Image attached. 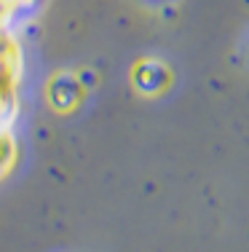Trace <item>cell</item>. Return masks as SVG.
Returning a JSON list of instances; mask_svg holds the SVG:
<instances>
[{
  "label": "cell",
  "instance_id": "cell-1",
  "mask_svg": "<svg viewBox=\"0 0 249 252\" xmlns=\"http://www.w3.org/2000/svg\"><path fill=\"white\" fill-rule=\"evenodd\" d=\"M43 99L56 116H73L88 99V86L78 70H54L43 83Z\"/></svg>",
  "mask_w": 249,
  "mask_h": 252
},
{
  "label": "cell",
  "instance_id": "cell-4",
  "mask_svg": "<svg viewBox=\"0 0 249 252\" xmlns=\"http://www.w3.org/2000/svg\"><path fill=\"white\" fill-rule=\"evenodd\" d=\"M169 75H171L169 67H166L164 62H158V59H153V57L139 59L132 67V83L142 94H156L158 89H164Z\"/></svg>",
  "mask_w": 249,
  "mask_h": 252
},
{
  "label": "cell",
  "instance_id": "cell-3",
  "mask_svg": "<svg viewBox=\"0 0 249 252\" xmlns=\"http://www.w3.org/2000/svg\"><path fill=\"white\" fill-rule=\"evenodd\" d=\"M25 107V83L0 73V126H16Z\"/></svg>",
  "mask_w": 249,
  "mask_h": 252
},
{
  "label": "cell",
  "instance_id": "cell-2",
  "mask_svg": "<svg viewBox=\"0 0 249 252\" xmlns=\"http://www.w3.org/2000/svg\"><path fill=\"white\" fill-rule=\"evenodd\" d=\"M27 49L22 40L19 30H8L0 32V73L16 78L25 83L27 81Z\"/></svg>",
  "mask_w": 249,
  "mask_h": 252
},
{
  "label": "cell",
  "instance_id": "cell-5",
  "mask_svg": "<svg viewBox=\"0 0 249 252\" xmlns=\"http://www.w3.org/2000/svg\"><path fill=\"white\" fill-rule=\"evenodd\" d=\"M22 164V140L16 126H0V185L8 183Z\"/></svg>",
  "mask_w": 249,
  "mask_h": 252
},
{
  "label": "cell",
  "instance_id": "cell-6",
  "mask_svg": "<svg viewBox=\"0 0 249 252\" xmlns=\"http://www.w3.org/2000/svg\"><path fill=\"white\" fill-rule=\"evenodd\" d=\"M40 5V0H0V11H5V14H11L14 19H25V16L35 14Z\"/></svg>",
  "mask_w": 249,
  "mask_h": 252
}]
</instances>
